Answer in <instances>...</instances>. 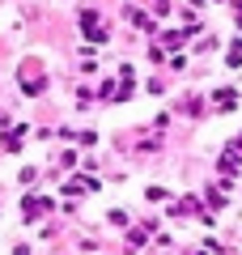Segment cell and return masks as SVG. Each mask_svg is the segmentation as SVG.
I'll return each mask as SVG.
<instances>
[{
  "mask_svg": "<svg viewBox=\"0 0 242 255\" xmlns=\"http://www.w3.org/2000/svg\"><path fill=\"white\" fill-rule=\"evenodd\" d=\"M81 30H85V38H94V43L107 38V26H98V13H81Z\"/></svg>",
  "mask_w": 242,
  "mask_h": 255,
  "instance_id": "1",
  "label": "cell"
},
{
  "mask_svg": "<svg viewBox=\"0 0 242 255\" xmlns=\"http://www.w3.org/2000/svg\"><path fill=\"white\" fill-rule=\"evenodd\" d=\"M234 102H238V94H234V90H217V107H221V111H230Z\"/></svg>",
  "mask_w": 242,
  "mask_h": 255,
  "instance_id": "2",
  "label": "cell"
},
{
  "mask_svg": "<svg viewBox=\"0 0 242 255\" xmlns=\"http://www.w3.org/2000/svg\"><path fill=\"white\" fill-rule=\"evenodd\" d=\"M127 17H132V26H140V30H153V21H149V17H144V13H140V9H127Z\"/></svg>",
  "mask_w": 242,
  "mask_h": 255,
  "instance_id": "3",
  "label": "cell"
},
{
  "mask_svg": "<svg viewBox=\"0 0 242 255\" xmlns=\"http://www.w3.org/2000/svg\"><path fill=\"white\" fill-rule=\"evenodd\" d=\"M230 64H234V68L242 64V43H234V47H230Z\"/></svg>",
  "mask_w": 242,
  "mask_h": 255,
  "instance_id": "4",
  "label": "cell"
},
{
  "mask_svg": "<svg viewBox=\"0 0 242 255\" xmlns=\"http://www.w3.org/2000/svg\"><path fill=\"white\" fill-rule=\"evenodd\" d=\"M153 9H157V13H166V9H170V0H153Z\"/></svg>",
  "mask_w": 242,
  "mask_h": 255,
  "instance_id": "5",
  "label": "cell"
}]
</instances>
